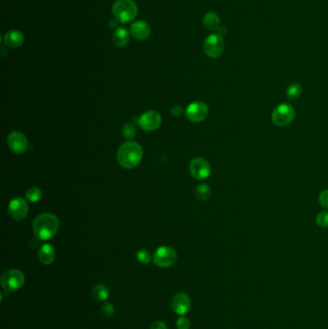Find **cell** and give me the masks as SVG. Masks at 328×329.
I'll return each instance as SVG.
<instances>
[{"label":"cell","mask_w":328,"mask_h":329,"mask_svg":"<svg viewBox=\"0 0 328 329\" xmlns=\"http://www.w3.org/2000/svg\"><path fill=\"white\" fill-rule=\"evenodd\" d=\"M7 143H8V146L10 147V149L17 154L25 152L29 147V142H28L27 138L25 137L24 134H22L21 132H18V131L12 132L8 136Z\"/></svg>","instance_id":"11"},{"label":"cell","mask_w":328,"mask_h":329,"mask_svg":"<svg viewBox=\"0 0 328 329\" xmlns=\"http://www.w3.org/2000/svg\"><path fill=\"white\" fill-rule=\"evenodd\" d=\"M8 213L12 219L22 220L28 214V204L22 197H16L9 203Z\"/></svg>","instance_id":"12"},{"label":"cell","mask_w":328,"mask_h":329,"mask_svg":"<svg viewBox=\"0 0 328 329\" xmlns=\"http://www.w3.org/2000/svg\"><path fill=\"white\" fill-rule=\"evenodd\" d=\"M205 54L210 58H218L224 51V41L219 34L209 35L203 44Z\"/></svg>","instance_id":"6"},{"label":"cell","mask_w":328,"mask_h":329,"mask_svg":"<svg viewBox=\"0 0 328 329\" xmlns=\"http://www.w3.org/2000/svg\"><path fill=\"white\" fill-rule=\"evenodd\" d=\"M176 251L168 246L158 248L153 255V263L160 267L172 266L176 262Z\"/></svg>","instance_id":"7"},{"label":"cell","mask_w":328,"mask_h":329,"mask_svg":"<svg viewBox=\"0 0 328 329\" xmlns=\"http://www.w3.org/2000/svg\"><path fill=\"white\" fill-rule=\"evenodd\" d=\"M43 197V192L42 190L38 187H31L27 192H26V198L30 201V202H38L39 200H41Z\"/></svg>","instance_id":"22"},{"label":"cell","mask_w":328,"mask_h":329,"mask_svg":"<svg viewBox=\"0 0 328 329\" xmlns=\"http://www.w3.org/2000/svg\"><path fill=\"white\" fill-rule=\"evenodd\" d=\"M226 33V28L225 27H219V35L222 37V35H224Z\"/></svg>","instance_id":"31"},{"label":"cell","mask_w":328,"mask_h":329,"mask_svg":"<svg viewBox=\"0 0 328 329\" xmlns=\"http://www.w3.org/2000/svg\"><path fill=\"white\" fill-rule=\"evenodd\" d=\"M117 21H118V20H111V22H110V26H111L112 28L116 27V25H117Z\"/></svg>","instance_id":"32"},{"label":"cell","mask_w":328,"mask_h":329,"mask_svg":"<svg viewBox=\"0 0 328 329\" xmlns=\"http://www.w3.org/2000/svg\"><path fill=\"white\" fill-rule=\"evenodd\" d=\"M205 28L209 31H216L219 28L220 19L219 16L214 12H208L203 17Z\"/></svg>","instance_id":"18"},{"label":"cell","mask_w":328,"mask_h":329,"mask_svg":"<svg viewBox=\"0 0 328 329\" xmlns=\"http://www.w3.org/2000/svg\"><path fill=\"white\" fill-rule=\"evenodd\" d=\"M142 148L141 144L135 141L123 143L117 153L119 164L125 169H134L141 163Z\"/></svg>","instance_id":"2"},{"label":"cell","mask_w":328,"mask_h":329,"mask_svg":"<svg viewBox=\"0 0 328 329\" xmlns=\"http://www.w3.org/2000/svg\"><path fill=\"white\" fill-rule=\"evenodd\" d=\"M296 116V111L289 103H281L272 111L271 121L277 126H286L290 125Z\"/></svg>","instance_id":"5"},{"label":"cell","mask_w":328,"mask_h":329,"mask_svg":"<svg viewBox=\"0 0 328 329\" xmlns=\"http://www.w3.org/2000/svg\"><path fill=\"white\" fill-rule=\"evenodd\" d=\"M316 222L320 227H323V228L328 227V212L325 211V212L319 213L316 218Z\"/></svg>","instance_id":"25"},{"label":"cell","mask_w":328,"mask_h":329,"mask_svg":"<svg viewBox=\"0 0 328 329\" xmlns=\"http://www.w3.org/2000/svg\"><path fill=\"white\" fill-rule=\"evenodd\" d=\"M130 41V32L125 27H119L113 34V43L116 47H125Z\"/></svg>","instance_id":"17"},{"label":"cell","mask_w":328,"mask_h":329,"mask_svg":"<svg viewBox=\"0 0 328 329\" xmlns=\"http://www.w3.org/2000/svg\"><path fill=\"white\" fill-rule=\"evenodd\" d=\"M190 173L197 180H203L211 173L210 164L201 157L194 158L190 163Z\"/></svg>","instance_id":"8"},{"label":"cell","mask_w":328,"mask_h":329,"mask_svg":"<svg viewBox=\"0 0 328 329\" xmlns=\"http://www.w3.org/2000/svg\"><path fill=\"white\" fill-rule=\"evenodd\" d=\"M196 196L199 201L203 202V201L208 200L211 197V189L209 187V185L204 184V183L198 185L196 190Z\"/></svg>","instance_id":"20"},{"label":"cell","mask_w":328,"mask_h":329,"mask_svg":"<svg viewBox=\"0 0 328 329\" xmlns=\"http://www.w3.org/2000/svg\"><path fill=\"white\" fill-rule=\"evenodd\" d=\"M101 311L104 316L106 317H111L114 312H115V308L113 306V304H111L109 302H106L102 305V308H101Z\"/></svg>","instance_id":"27"},{"label":"cell","mask_w":328,"mask_h":329,"mask_svg":"<svg viewBox=\"0 0 328 329\" xmlns=\"http://www.w3.org/2000/svg\"><path fill=\"white\" fill-rule=\"evenodd\" d=\"M93 296L96 300L105 301L109 298V289L103 284H97L93 288Z\"/></svg>","instance_id":"19"},{"label":"cell","mask_w":328,"mask_h":329,"mask_svg":"<svg viewBox=\"0 0 328 329\" xmlns=\"http://www.w3.org/2000/svg\"><path fill=\"white\" fill-rule=\"evenodd\" d=\"M38 258L44 265H50L55 260V251L49 244L43 245L38 251Z\"/></svg>","instance_id":"16"},{"label":"cell","mask_w":328,"mask_h":329,"mask_svg":"<svg viewBox=\"0 0 328 329\" xmlns=\"http://www.w3.org/2000/svg\"><path fill=\"white\" fill-rule=\"evenodd\" d=\"M209 110L207 105L201 101L192 102L186 109V117L190 122L201 123L207 118Z\"/></svg>","instance_id":"9"},{"label":"cell","mask_w":328,"mask_h":329,"mask_svg":"<svg viewBox=\"0 0 328 329\" xmlns=\"http://www.w3.org/2000/svg\"><path fill=\"white\" fill-rule=\"evenodd\" d=\"M168 329V327L164 322L157 321L151 326V329Z\"/></svg>","instance_id":"30"},{"label":"cell","mask_w":328,"mask_h":329,"mask_svg":"<svg viewBox=\"0 0 328 329\" xmlns=\"http://www.w3.org/2000/svg\"><path fill=\"white\" fill-rule=\"evenodd\" d=\"M319 200L323 207L328 209V190H325L320 194Z\"/></svg>","instance_id":"28"},{"label":"cell","mask_w":328,"mask_h":329,"mask_svg":"<svg viewBox=\"0 0 328 329\" xmlns=\"http://www.w3.org/2000/svg\"><path fill=\"white\" fill-rule=\"evenodd\" d=\"M190 326L189 319L184 316H181L176 322V327L178 329H190Z\"/></svg>","instance_id":"26"},{"label":"cell","mask_w":328,"mask_h":329,"mask_svg":"<svg viewBox=\"0 0 328 329\" xmlns=\"http://www.w3.org/2000/svg\"><path fill=\"white\" fill-rule=\"evenodd\" d=\"M59 229L58 218L51 213L39 215L33 222V231L39 240L47 241L57 233Z\"/></svg>","instance_id":"1"},{"label":"cell","mask_w":328,"mask_h":329,"mask_svg":"<svg viewBox=\"0 0 328 329\" xmlns=\"http://www.w3.org/2000/svg\"><path fill=\"white\" fill-rule=\"evenodd\" d=\"M172 307L175 313L184 316L191 308V299L186 294L178 293L172 298Z\"/></svg>","instance_id":"13"},{"label":"cell","mask_w":328,"mask_h":329,"mask_svg":"<svg viewBox=\"0 0 328 329\" xmlns=\"http://www.w3.org/2000/svg\"><path fill=\"white\" fill-rule=\"evenodd\" d=\"M131 35L136 40H147L151 34V28L149 24L144 20H137L131 25Z\"/></svg>","instance_id":"14"},{"label":"cell","mask_w":328,"mask_h":329,"mask_svg":"<svg viewBox=\"0 0 328 329\" xmlns=\"http://www.w3.org/2000/svg\"><path fill=\"white\" fill-rule=\"evenodd\" d=\"M302 94V87L298 83H293L291 84L287 89V97L290 100H296Z\"/></svg>","instance_id":"21"},{"label":"cell","mask_w":328,"mask_h":329,"mask_svg":"<svg viewBox=\"0 0 328 329\" xmlns=\"http://www.w3.org/2000/svg\"><path fill=\"white\" fill-rule=\"evenodd\" d=\"M3 42L7 47L11 48L19 47L24 42L23 34L18 30H11L7 32L3 38Z\"/></svg>","instance_id":"15"},{"label":"cell","mask_w":328,"mask_h":329,"mask_svg":"<svg viewBox=\"0 0 328 329\" xmlns=\"http://www.w3.org/2000/svg\"><path fill=\"white\" fill-rule=\"evenodd\" d=\"M161 115L153 110L143 113L138 121V124L141 126V129L148 132L156 130L157 128H159V126H161Z\"/></svg>","instance_id":"10"},{"label":"cell","mask_w":328,"mask_h":329,"mask_svg":"<svg viewBox=\"0 0 328 329\" xmlns=\"http://www.w3.org/2000/svg\"><path fill=\"white\" fill-rule=\"evenodd\" d=\"M25 282L24 274L16 268L5 271L1 276V285L5 292L12 293L19 290Z\"/></svg>","instance_id":"4"},{"label":"cell","mask_w":328,"mask_h":329,"mask_svg":"<svg viewBox=\"0 0 328 329\" xmlns=\"http://www.w3.org/2000/svg\"><path fill=\"white\" fill-rule=\"evenodd\" d=\"M123 136L125 137V139L127 140H132L135 136H136V133H137V130H136V127L133 126L132 124H126L124 127H123Z\"/></svg>","instance_id":"23"},{"label":"cell","mask_w":328,"mask_h":329,"mask_svg":"<svg viewBox=\"0 0 328 329\" xmlns=\"http://www.w3.org/2000/svg\"><path fill=\"white\" fill-rule=\"evenodd\" d=\"M171 113H172L173 117H180L184 113V110L182 109V107H180L178 105H174L172 109H171Z\"/></svg>","instance_id":"29"},{"label":"cell","mask_w":328,"mask_h":329,"mask_svg":"<svg viewBox=\"0 0 328 329\" xmlns=\"http://www.w3.org/2000/svg\"><path fill=\"white\" fill-rule=\"evenodd\" d=\"M112 10L116 20L121 23H128L138 15V7L133 0H117Z\"/></svg>","instance_id":"3"},{"label":"cell","mask_w":328,"mask_h":329,"mask_svg":"<svg viewBox=\"0 0 328 329\" xmlns=\"http://www.w3.org/2000/svg\"><path fill=\"white\" fill-rule=\"evenodd\" d=\"M137 260L141 263V264H148L151 261V255L149 253V251L145 249H141L140 251H138L137 254H136Z\"/></svg>","instance_id":"24"}]
</instances>
